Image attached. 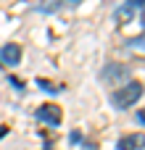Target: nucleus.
I'll return each mask as SVG.
<instances>
[{"mask_svg": "<svg viewBox=\"0 0 145 150\" xmlns=\"http://www.w3.org/2000/svg\"><path fill=\"white\" fill-rule=\"evenodd\" d=\"M53 3H58V5H77V3H82V0H53ZM55 5V8H58Z\"/></svg>", "mask_w": 145, "mask_h": 150, "instance_id": "obj_7", "label": "nucleus"}, {"mask_svg": "<svg viewBox=\"0 0 145 150\" xmlns=\"http://www.w3.org/2000/svg\"><path fill=\"white\" fill-rule=\"evenodd\" d=\"M37 119H40L42 124L58 127V124H61V108H58V105H50V103H45V105H40V108H37Z\"/></svg>", "mask_w": 145, "mask_h": 150, "instance_id": "obj_4", "label": "nucleus"}, {"mask_svg": "<svg viewBox=\"0 0 145 150\" xmlns=\"http://www.w3.org/2000/svg\"><path fill=\"white\" fill-rule=\"evenodd\" d=\"M140 98H143V84L129 79L127 84H122V87H116V90L111 92V105H114L116 111H127V108H132Z\"/></svg>", "mask_w": 145, "mask_h": 150, "instance_id": "obj_1", "label": "nucleus"}, {"mask_svg": "<svg viewBox=\"0 0 145 150\" xmlns=\"http://www.w3.org/2000/svg\"><path fill=\"white\" fill-rule=\"evenodd\" d=\"M140 13H143V0H124L114 11V18H116L119 26H124V24H132L135 16H140Z\"/></svg>", "mask_w": 145, "mask_h": 150, "instance_id": "obj_3", "label": "nucleus"}, {"mask_svg": "<svg viewBox=\"0 0 145 150\" xmlns=\"http://www.w3.org/2000/svg\"><path fill=\"white\" fill-rule=\"evenodd\" d=\"M143 148V134H129L119 140V150H137Z\"/></svg>", "mask_w": 145, "mask_h": 150, "instance_id": "obj_6", "label": "nucleus"}, {"mask_svg": "<svg viewBox=\"0 0 145 150\" xmlns=\"http://www.w3.org/2000/svg\"><path fill=\"white\" fill-rule=\"evenodd\" d=\"M0 61H3L5 66H18V61H21V47L13 45V42H8V45L0 50Z\"/></svg>", "mask_w": 145, "mask_h": 150, "instance_id": "obj_5", "label": "nucleus"}, {"mask_svg": "<svg viewBox=\"0 0 145 150\" xmlns=\"http://www.w3.org/2000/svg\"><path fill=\"white\" fill-rule=\"evenodd\" d=\"M129 76H132L129 66H122V63H108V66L100 71V79H103L108 87H122V84L129 82Z\"/></svg>", "mask_w": 145, "mask_h": 150, "instance_id": "obj_2", "label": "nucleus"}]
</instances>
